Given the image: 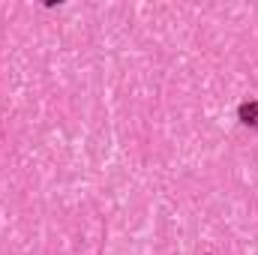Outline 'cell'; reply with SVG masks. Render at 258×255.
Listing matches in <instances>:
<instances>
[{
  "mask_svg": "<svg viewBox=\"0 0 258 255\" xmlns=\"http://www.w3.org/2000/svg\"><path fill=\"white\" fill-rule=\"evenodd\" d=\"M237 114H240V120H243L246 126L258 129V102H255V99H252V102H243Z\"/></svg>",
  "mask_w": 258,
  "mask_h": 255,
  "instance_id": "cell-1",
  "label": "cell"
}]
</instances>
